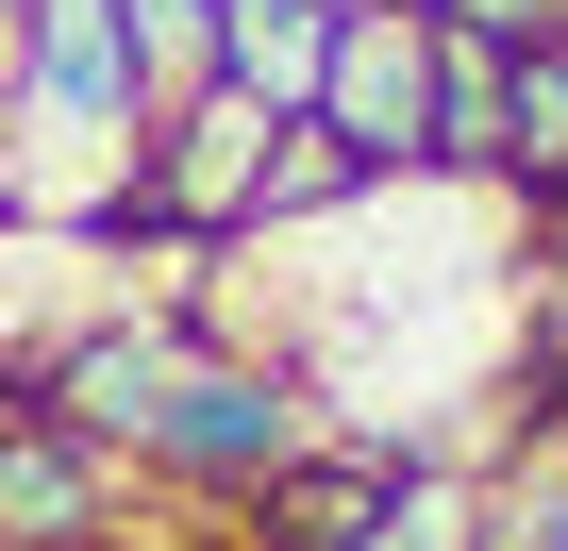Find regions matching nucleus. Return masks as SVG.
<instances>
[{"mask_svg":"<svg viewBox=\"0 0 568 551\" xmlns=\"http://www.w3.org/2000/svg\"><path fill=\"white\" fill-rule=\"evenodd\" d=\"M335 201H385V184H368L318 118H284V134H267V201H251V234H302V217H335Z\"/></svg>","mask_w":568,"mask_h":551,"instance_id":"10","label":"nucleus"},{"mask_svg":"<svg viewBox=\"0 0 568 551\" xmlns=\"http://www.w3.org/2000/svg\"><path fill=\"white\" fill-rule=\"evenodd\" d=\"M118 51H134V101L151 118L217 101V0H118Z\"/></svg>","mask_w":568,"mask_h":551,"instance_id":"8","label":"nucleus"},{"mask_svg":"<svg viewBox=\"0 0 568 551\" xmlns=\"http://www.w3.org/2000/svg\"><path fill=\"white\" fill-rule=\"evenodd\" d=\"M501 151H518V68L452 34V51H435V167H452V184H501Z\"/></svg>","mask_w":568,"mask_h":551,"instance_id":"7","label":"nucleus"},{"mask_svg":"<svg viewBox=\"0 0 568 551\" xmlns=\"http://www.w3.org/2000/svg\"><path fill=\"white\" fill-rule=\"evenodd\" d=\"M335 18H368V0H335Z\"/></svg>","mask_w":568,"mask_h":551,"instance_id":"12","label":"nucleus"},{"mask_svg":"<svg viewBox=\"0 0 568 551\" xmlns=\"http://www.w3.org/2000/svg\"><path fill=\"white\" fill-rule=\"evenodd\" d=\"M101 551H118V534H101Z\"/></svg>","mask_w":568,"mask_h":551,"instance_id":"13","label":"nucleus"},{"mask_svg":"<svg viewBox=\"0 0 568 551\" xmlns=\"http://www.w3.org/2000/svg\"><path fill=\"white\" fill-rule=\"evenodd\" d=\"M368 551H485V484H468L452 451H402V468H385V518H368Z\"/></svg>","mask_w":568,"mask_h":551,"instance_id":"9","label":"nucleus"},{"mask_svg":"<svg viewBox=\"0 0 568 551\" xmlns=\"http://www.w3.org/2000/svg\"><path fill=\"white\" fill-rule=\"evenodd\" d=\"M118 534V451L68 435L34 385H0V551H101Z\"/></svg>","mask_w":568,"mask_h":551,"instance_id":"4","label":"nucleus"},{"mask_svg":"<svg viewBox=\"0 0 568 551\" xmlns=\"http://www.w3.org/2000/svg\"><path fill=\"white\" fill-rule=\"evenodd\" d=\"M385 435H318V451H284L234 518H251V551H368V518H385Z\"/></svg>","mask_w":568,"mask_h":551,"instance_id":"5","label":"nucleus"},{"mask_svg":"<svg viewBox=\"0 0 568 551\" xmlns=\"http://www.w3.org/2000/svg\"><path fill=\"white\" fill-rule=\"evenodd\" d=\"M284 451H318V385L201 335V368H184V401H168V435H151V484H184V501H251Z\"/></svg>","mask_w":568,"mask_h":551,"instance_id":"1","label":"nucleus"},{"mask_svg":"<svg viewBox=\"0 0 568 551\" xmlns=\"http://www.w3.org/2000/svg\"><path fill=\"white\" fill-rule=\"evenodd\" d=\"M435 34H468V51H551L568 34V0H418Z\"/></svg>","mask_w":568,"mask_h":551,"instance_id":"11","label":"nucleus"},{"mask_svg":"<svg viewBox=\"0 0 568 551\" xmlns=\"http://www.w3.org/2000/svg\"><path fill=\"white\" fill-rule=\"evenodd\" d=\"M435 18L418 0H368V18H335V68H318V134L368 167V184H435Z\"/></svg>","mask_w":568,"mask_h":551,"instance_id":"2","label":"nucleus"},{"mask_svg":"<svg viewBox=\"0 0 568 551\" xmlns=\"http://www.w3.org/2000/svg\"><path fill=\"white\" fill-rule=\"evenodd\" d=\"M318 68H335V0H217V84L234 101L318 118Z\"/></svg>","mask_w":568,"mask_h":551,"instance_id":"6","label":"nucleus"},{"mask_svg":"<svg viewBox=\"0 0 568 551\" xmlns=\"http://www.w3.org/2000/svg\"><path fill=\"white\" fill-rule=\"evenodd\" d=\"M184 368H201V318H184V302H151V318H84V335L34 368V401H51L68 435H101L118 468H151V435H168Z\"/></svg>","mask_w":568,"mask_h":551,"instance_id":"3","label":"nucleus"}]
</instances>
